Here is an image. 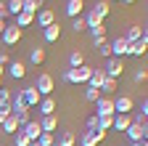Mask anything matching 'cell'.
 I'll list each match as a JSON object with an SVG mask.
<instances>
[{
  "label": "cell",
  "instance_id": "1",
  "mask_svg": "<svg viewBox=\"0 0 148 146\" xmlns=\"http://www.w3.org/2000/svg\"><path fill=\"white\" fill-rule=\"evenodd\" d=\"M90 75H92V66L82 64V66H77V69H66L61 80H64V82H74V85H87Z\"/></svg>",
  "mask_w": 148,
  "mask_h": 146
},
{
  "label": "cell",
  "instance_id": "2",
  "mask_svg": "<svg viewBox=\"0 0 148 146\" xmlns=\"http://www.w3.org/2000/svg\"><path fill=\"white\" fill-rule=\"evenodd\" d=\"M34 90H37L42 98L50 96L53 90H56V80H53V75H48V72H45V75H40V77H37V82H34Z\"/></svg>",
  "mask_w": 148,
  "mask_h": 146
},
{
  "label": "cell",
  "instance_id": "3",
  "mask_svg": "<svg viewBox=\"0 0 148 146\" xmlns=\"http://www.w3.org/2000/svg\"><path fill=\"white\" fill-rule=\"evenodd\" d=\"M103 72H106V77H111V80H119L122 75H124V61L122 59H106V66H103Z\"/></svg>",
  "mask_w": 148,
  "mask_h": 146
},
{
  "label": "cell",
  "instance_id": "4",
  "mask_svg": "<svg viewBox=\"0 0 148 146\" xmlns=\"http://www.w3.org/2000/svg\"><path fill=\"white\" fill-rule=\"evenodd\" d=\"M95 117H114V96H101L95 101Z\"/></svg>",
  "mask_w": 148,
  "mask_h": 146
},
{
  "label": "cell",
  "instance_id": "5",
  "mask_svg": "<svg viewBox=\"0 0 148 146\" xmlns=\"http://www.w3.org/2000/svg\"><path fill=\"white\" fill-rule=\"evenodd\" d=\"M124 133H127L130 143H135V141H148V125H143V122H132Z\"/></svg>",
  "mask_w": 148,
  "mask_h": 146
},
{
  "label": "cell",
  "instance_id": "6",
  "mask_svg": "<svg viewBox=\"0 0 148 146\" xmlns=\"http://www.w3.org/2000/svg\"><path fill=\"white\" fill-rule=\"evenodd\" d=\"M106 130H85L82 136H79V143L82 146H98V143H103L106 141Z\"/></svg>",
  "mask_w": 148,
  "mask_h": 146
},
{
  "label": "cell",
  "instance_id": "7",
  "mask_svg": "<svg viewBox=\"0 0 148 146\" xmlns=\"http://www.w3.org/2000/svg\"><path fill=\"white\" fill-rule=\"evenodd\" d=\"M18 93H21V101L27 104V109H32V106H37V104L42 101V96L34 90V85H27V88H21Z\"/></svg>",
  "mask_w": 148,
  "mask_h": 146
},
{
  "label": "cell",
  "instance_id": "8",
  "mask_svg": "<svg viewBox=\"0 0 148 146\" xmlns=\"http://www.w3.org/2000/svg\"><path fill=\"white\" fill-rule=\"evenodd\" d=\"M0 37H3V43L11 48V45H16L18 40H21V29H18L16 24H5V29H3V35H0Z\"/></svg>",
  "mask_w": 148,
  "mask_h": 146
},
{
  "label": "cell",
  "instance_id": "9",
  "mask_svg": "<svg viewBox=\"0 0 148 146\" xmlns=\"http://www.w3.org/2000/svg\"><path fill=\"white\" fill-rule=\"evenodd\" d=\"M21 133H24V136H27V138L34 143L37 138H40V133H42V127H40V120H29V122L21 127Z\"/></svg>",
  "mask_w": 148,
  "mask_h": 146
},
{
  "label": "cell",
  "instance_id": "10",
  "mask_svg": "<svg viewBox=\"0 0 148 146\" xmlns=\"http://www.w3.org/2000/svg\"><path fill=\"white\" fill-rule=\"evenodd\" d=\"M145 51H148V32L143 35V37L138 43H130L127 48V56H145Z\"/></svg>",
  "mask_w": 148,
  "mask_h": 146
},
{
  "label": "cell",
  "instance_id": "11",
  "mask_svg": "<svg viewBox=\"0 0 148 146\" xmlns=\"http://www.w3.org/2000/svg\"><path fill=\"white\" fill-rule=\"evenodd\" d=\"M132 112V98L130 96H116L114 98V114H130Z\"/></svg>",
  "mask_w": 148,
  "mask_h": 146
},
{
  "label": "cell",
  "instance_id": "12",
  "mask_svg": "<svg viewBox=\"0 0 148 146\" xmlns=\"http://www.w3.org/2000/svg\"><path fill=\"white\" fill-rule=\"evenodd\" d=\"M34 21H37V27H42V29H45V27H50V24H56V13H53L50 8H42L40 13H37V16H34Z\"/></svg>",
  "mask_w": 148,
  "mask_h": 146
},
{
  "label": "cell",
  "instance_id": "13",
  "mask_svg": "<svg viewBox=\"0 0 148 146\" xmlns=\"http://www.w3.org/2000/svg\"><path fill=\"white\" fill-rule=\"evenodd\" d=\"M85 11V0H66V16L69 19H77Z\"/></svg>",
  "mask_w": 148,
  "mask_h": 146
},
{
  "label": "cell",
  "instance_id": "14",
  "mask_svg": "<svg viewBox=\"0 0 148 146\" xmlns=\"http://www.w3.org/2000/svg\"><path fill=\"white\" fill-rule=\"evenodd\" d=\"M42 37H45V43H58V40H61V24L56 21V24L45 27V29H42Z\"/></svg>",
  "mask_w": 148,
  "mask_h": 146
},
{
  "label": "cell",
  "instance_id": "15",
  "mask_svg": "<svg viewBox=\"0 0 148 146\" xmlns=\"http://www.w3.org/2000/svg\"><path fill=\"white\" fill-rule=\"evenodd\" d=\"M127 48H130V43H127L124 37H116L114 43H111V56H114V59H122V56H127Z\"/></svg>",
  "mask_w": 148,
  "mask_h": 146
},
{
  "label": "cell",
  "instance_id": "16",
  "mask_svg": "<svg viewBox=\"0 0 148 146\" xmlns=\"http://www.w3.org/2000/svg\"><path fill=\"white\" fill-rule=\"evenodd\" d=\"M130 125H132V114H114V127H111V130L124 133Z\"/></svg>",
  "mask_w": 148,
  "mask_h": 146
},
{
  "label": "cell",
  "instance_id": "17",
  "mask_svg": "<svg viewBox=\"0 0 148 146\" xmlns=\"http://www.w3.org/2000/svg\"><path fill=\"white\" fill-rule=\"evenodd\" d=\"M40 127H42V133H50V136H56V130H58V117H56V114H50V117H42V120H40Z\"/></svg>",
  "mask_w": 148,
  "mask_h": 146
},
{
  "label": "cell",
  "instance_id": "18",
  "mask_svg": "<svg viewBox=\"0 0 148 146\" xmlns=\"http://www.w3.org/2000/svg\"><path fill=\"white\" fill-rule=\"evenodd\" d=\"M37 109H40L42 117H50V114L56 112V98H53V96H45L40 104H37Z\"/></svg>",
  "mask_w": 148,
  "mask_h": 146
},
{
  "label": "cell",
  "instance_id": "19",
  "mask_svg": "<svg viewBox=\"0 0 148 146\" xmlns=\"http://www.w3.org/2000/svg\"><path fill=\"white\" fill-rule=\"evenodd\" d=\"M8 75H11L13 80H21V77L27 75V64H24V61H11V64H8Z\"/></svg>",
  "mask_w": 148,
  "mask_h": 146
},
{
  "label": "cell",
  "instance_id": "20",
  "mask_svg": "<svg viewBox=\"0 0 148 146\" xmlns=\"http://www.w3.org/2000/svg\"><path fill=\"white\" fill-rule=\"evenodd\" d=\"M103 82H106V72H103V69H92V75H90L87 85H90V88H95V90H101Z\"/></svg>",
  "mask_w": 148,
  "mask_h": 146
},
{
  "label": "cell",
  "instance_id": "21",
  "mask_svg": "<svg viewBox=\"0 0 148 146\" xmlns=\"http://www.w3.org/2000/svg\"><path fill=\"white\" fill-rule=\"evenodd\" d=\"M145 35V27H127V35H124V40L127 43H138L140 37Z\"/></svg>",
  "mask_w": 148,
  "mask_h": 146
},
{
  "label": "cell",
  "instance_id": "22",
  "mask_svg": "<svg viewBox=\"0 0 148 146\" xmlns=\"http://www.w3.org/2000/svg\"><path fill=\"white\" fill-rule=\"evenodd\" d=\"M0 127H3V133L13 136V133H18V127H21V125H18V120H16L13 114H8V120H5L3 125H0Z\"/></svg>",
  "mask_w": 148,
  "mask_h": 146
},
{
  "label": "cell",
  "instance_id": "23",
  "mask_svg": "<svg viewBox=\"0 0 148 146\" xmlns=\"http://www.w3.org/2000/svg\"><path fill=\"white\" fill-rule=\"evenodd\" d=\"M116 88H119V80L106 77V82L101 85V96H114V93H116Z\"/></svg>",
  "mask_w": 148,
  "mask_h": 146
},
{
  "label": "cell",
  "instance_id": "24",
  "mask_svg": "<svg viewBox=\"0 0 148 146\" xmlns=\"http://www.w3.org/2000/svg\"><path fill=\"white\" fill-rule=\"evenodd\" d=\"M21 3H24V11L32 13V16H37L42 11V0H21Z\"/></svg>",
  "mask_w": 148,
  "mask_h": 146
},
{
  "label": "cell",
  "instance_id": "25",
  "mask_svg": "<svg viewBox=\"0 0 148 146\" xmlns=\"http://www.w3.org/2000/svg\"><path fill=\"white\" fill-rule=\"evenodd\" d=\"M29 61H32L34 66H40V64L45 61V48H32V51H29Z\"/></svg>",
  "mask_w": 148,
  "mask_h": 146
},
{
  "label": "cell",
  "instance_id": "26",
  "mask_svg": "<svg viewBox=\"0 0 148 146\" xmlns=\"http://www.w3.org/2000/svg\"><path fill=\"white\" fill-rule=\"evenodd\" d=\"M85 24H87V29H95V27H103V19H101L98 13L87 11V16H85Z\"/></svg>",
  "mask_w": 148,
  "mask_h": 146
},
{
  "label": "cell",
  "instance_id": "27",
  "mask_svg": "<svg viewBox=\"0 0 148 146\" xmlns=\"http://www.w3.org/2000/svg\"><path fill=\"white\" fill-rule=\"evenodd\" d=\"M85 64V56H82V51H71L69 53V69H77Z\"/></svg>",
  "mask_w": 148,
  "mask_h": 146
},
{
  "label": "cell",
  "instance_id": "28",
  "mask_svg": "<svg viewBox=\"0 0 148 146\" xmlns=\"http://www.w3.org/2000/svg\"><path fill=\"white\" fill-rule=\"evenodd\" d=\"M32 21H34V16H32V13H27V11H21V13L16 16V27H18V29H24V27H29Z\"/></svg>",
  "mask_w": 148,
  "mask_h": 146
},
{
  "label": "cell",
  "instance_id": "29",
  "mask_svg": "<svg viewBox=\"0 0 148 146\" xmlns=\"http://www.w3.org/2000/svg\"><path fill=\"white\" fill-rule=\"evenodd\" d=\"M108 11H111V6L106 3V0H98V3L92 6V13H98L101 19H106V16H108Z\"/></svg>",
  "mask_w": 148,
  "mask_h": 146
},
{
  "label": "cell",
  "instance_id": "30",
  "mask_svg": "<svg viewBox=\"0 0 148 146\" xmlns=\"http://www.w3.org/2000/svg\"><path fill=\"white\" fill-rule=\"evenodd\" d=\"M5 8H8V13H11V16H18V13L24 11V3H21V0H8Z\"/></svg>",
  "mask_w": 148,
  "mask_h": 146
},
{
  "label": "cell",
  "instance_id": "31",
  "mask_svg": "<svg viewBox=\"0 0 148 146\" xmlns=\"http://www.w3.org/2000/svg\"><path fill=\"white\" fill-rule=\"evenodd\" d=\"M56 143H58V146H74V143H77V136H74V133H61Z\"/></svg>",
  "mask_w": 148,
  "mask_h": 146
},
{
  "label": "cell",
  "instance_id": "32",
  "mask_svg": "<svg viewBox=\"0 0 148 146\" xmlns=\"http://www.w3.org/2000/svg\"><path fill=\"white\" fill-rule=\"evenodd\" d=\"M37 146H53L56 143V136H50V133H40V138L34 141Z\"/></svg>",
  "mask_w": 148,
  "mask_h": 146
},
{
  "label": "cell",
  "instance_id": "33",
  "mask_svg": "<svg viewBox=\"0 0 148 146\" xmlns=\"http://www.w3.org/2000/svg\"><path fill=\"white\" fill-rule=\"evenodd\" d=\"M114 127V117H98V130H111Z\"/></svg>",
  "mask_w": 148,
  "mask_h": 146
},
{
  "label": "cell",
  "instance_id": "34",
  "mask_svg": "<svg viewBox=\"0 0 148 146\" xmlns=\"http://www.w3.org/2000/svg\"><path fill=\"white\" fill-rule=\"evenodd\" d=\"M85 98L95 104V101L101 98V90H95V88H90V85H85Z\"/></svg>",
  "mask_w": 148,
  "mask_h": 146
},
{
  "label": "cell",
  "instance_id": "35",
  "mask_svg": "<svg viewBox=\"0 0 148 146\" xmlns=\"http://www.w3.org/2000/svg\"><path fill=\"white\" fill-rule=\"evenodd\" d=\"M71 29H74V32H82V29H87V24H85V16H77V19H71Z\"/></svg>",
  "mask_w": 148,
  "mask_h": 146
},
{
  "label": "cell",
  "instance_id": "36",
  "mask_svg": "<svg viewBox=\"0 0 148 146\" xmlns=\"http://www.w3.org/2000/svg\"><path fill=\"white\" fill-rule=\"evenodd\" d=\"M13 138H16V146H29V143H32V141L21 133V127H18V133H13Z\"/></svg>",
  "mask_w": 148,
  "mask_h": 146
},
{
  "label": "cell",
  "instance_id": "37",
  "mask_svg": "<svg viewBox=\"0 0 148 146\" xmlns=\"http://www.w3.org/2000/svg\"><path fill=\"white\" fill-rule=\"evenodd\" d=\"M95 51L101 53V56H103V59H111V43H101V45H98Z\"/></svg>",
  "mask_w": 148,
  "mask_h": 146
},
{
  "label": "cell",
  "instance_id": "38",
  "mask_svg": "<svg viewBox=\"0 0 148 146\" xmlns=\"http://www.w3.org/2000/svg\"><path fill=\"white\" fill-rule=\"evenodd\" d=\"M8 114H11V104H0V125L8 120Z\"/></svg>",
  "mask_w": 148,
  "mask_h": 146
},
{
  "label": "cell",
  "instance_id": "39",
  "mask_svg": "<svg viewBox=\"0 0 148 146\" xmlns=\"http://www.w3.org/2000/svg\"><path fill=\"white\" fill-rule=\"evenodd\" d=\"M132 80H135L138 85H140V82H145V80H148V72H145V69H138L135 75H132Z\"/></svg>",
  "mask_w": 148,
  "mask_h": 146
},
{
  "label": "cell",
  "instance_id": "40",
  "mask_svg": "<svg viewBox=\"0 0 148 146\" xmlns=\"http://www.w3.org/2000/svg\"><path fill=\"white\" fill-rule=\"evenodd\" d=\"M85 130H98V117L92 114V117H87V122H85Z\"/></svg>",
  "mask_w": 148,
  "mask_h": 146
},
{
  "label": "cell",
  "instance_id": "41",
  "mask_svg": "<svg viewBox=\"0 0 148 146\" xmlns=\"http://www.w3.org/2000/svg\"><path fill=\"white\" fill-rule=\"evenodd\" d=\"M0 104H11V90L8 88H0Z\"/></svg>",
  "mask_w": 148,
  "mask_h": 146
},
{
  "label": "cell",
  "instance_id": "42",
  "mask_svg": "<svg viewBox=\"0 0 148 146\" xmlns=\"http://www.w3.org/2000/svg\"><path fill=\"white\" fill-rule=\"evenodd\" d=\"M8 64H11V56L3 51V53H0V66H8Z\"/></svg>",
  "mask_w": 148,
  "mask_h": 146
},
{
  "label": "cell",
  "instance_id": "43",
  "mask_svg": "<svg viewBox=\"0 0 148 146\" xmlns=\"http://www.w3.org/2000/svg\"><path fill=\"white\" fill-rule=\"evenodd\" d=\"M5 16H8V8H5V3H0V21H5Z\"/></svg>",
  "mask_w": 148,
  "mask_h": 146
},
{
  "label": "cell",
  "instance_id": "44",
  "mask_svg": "<svg viewBox=\"0 0 148 146\" xmlns=\"http://www.w3.org/2000/svg\"><path fill=\"white\" fill-rule=\"evenodd\" d=\"M130 146H148V141H135V143H130Z\"/></svg>",
  "mask_w": 148,
  "mask_h": 146
},
{
  "label": "cell",
  "instance_id": "45",
  "mask_svg": "<svg viewBox=\"0 0 148 146\" xmlns=\"http://www.w3.org/2000/svg\"><path fill=\"white\" fill-rule=\"evenodd\" d=\"M122 3H124V6H132V3H135V0H122Z\"/></svg>",
  "mask_w": 148,
  "mask_h": 146
},
{
  "label": "cell",
  "instance_id": "46",
  "mask_svg": "<svg viewBox=\"0 0 148 146\" xmlns=\"http://www.w3.org/2000/svg\"><path fill=\"white\" fill-rule=\"evenodd\" d=\"M3 29H5V21H0V35H3Z\"/></svg>",
  "mask_w": 148,
  "mask_h": 146
},
{
  "label": "cell",
  "instance_id": "47",
  "mask_svg": "<svg viewBox=\"0 0 148 146\" xmlns=\"http://www.w3.org/2000/svg\"><path fill=\"white\" fill-rule=\"evenodd\" d=\"M3 75H5V69H3V66H0V80H3Z\"/></svg>",
  "mask_w": 148,
  "mask_h": 146
},
{
  "label": "cell",
  "instance_id": "48",
  "mask_svg": "<svg viewBox=\"0 0 148 146\" xmlns=\"http://www.w3.org/2000/svg\"><path fill=\"white\" fill-rule=\"evenodd\" d=\"M106 3H108V6H111V3H119V0H106Z\"/></svg>",
  "mask_w": 148,
  "mask_h": 146
},
{
  "label": "cell",
  "instance_id": "49",
  "mask_svg": "<svg viewBox=\"0 0 148 146\" xmlns=\"http://www.w3.org/2000/svg\"><path fill=\"white\" fill-rule=\"evenodd\" d=\"M29 146H37V143H29Z\"/></svg>",
  "mask_w": 148,
  "mask_h": 146
},
{
  "label": "cell",
  "instance_id": "50",
  "mask_svg": "<svg viewBox=\"0 0 148 146\" xmlns=\"http://www.w3.org/2000/svg\"><path fill=\"white\" fill-rule=\"evenodd\" d=\"M53 146H58V143H53Z\"/></svg>",
  "mask_w": 148,
  "mask_h": 146
},
{
  "label": "cell",
  "instance_id": "51",
  "mask_svg": "<svg viewBox=\"0 0 148 146\" xmlns=\"http://www.w3.org/2000/svg\"><path fill=\"white\" fill-rule=\"evenodd\" d=\"M42 3H45V0H42Z\"/></svg>",
  "mask_w": 148,
  "mask_h": 146
}]
</instances>
